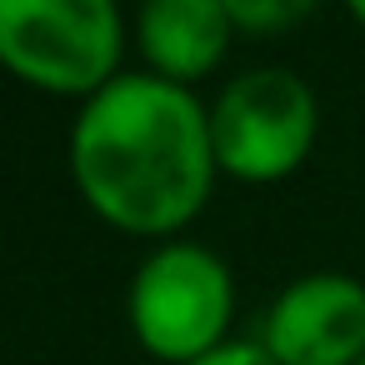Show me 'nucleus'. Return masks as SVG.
Wrapping results in <instances>:
<instances>
[{"instance_id":"obj_8","label":"nucleus","mask_w":365,"mask_h":365,"mask_svg":"<svg viewBox=\"0 0 365 365\" xmlns=\"http://www.w3.org/2000/svg\"><path fill=\"white\" fill-rule=\"evenodd\" d=\"M190 365H275V355L260 340H225L220 350H210V355H200Z\"/></svg>"},{"instance_id":"obj_4","label":"nucleus","mask_w":365,"mask_h":365,"mask_svg":"<svg viewBox=\"0 0 365 365\" xmlns=\"http://www.w3.org/2000/svg\"><path fill=\"white\" fill-rule=\"evenodd\" d=\"M320 135V101L310 81L285 66L240 71L210 106V140L220 175L270 185L295 175Z\"/></svg>"},{"instance_id":"obj_6","label":"nucleus","mask_w":365,"mask_h":365,"mask_svg":"<svg viewBox=\"0 0 365 365\" xmlns=\"http://www.w3.org/2000/svg\"><path fill=\"white\" fill-rule=\"evenodd\" d=\"M235 21L225 0H145L135 16L140 56L150 61V76L190 86L210 76L230 51Z\"/></svg>"},{"instance_id":"obj_2","label":"nucleus","mask_w":365,"mask_h":365,"mask_svg":"<svg viewBox=\"0 0 365 365\" xmlns=\"http://www.w3.org/2000/svg\"><path fill=\"white\" fill-rule=\"evenodd\" d=\"M125 315L145 355L190 365L225 345L235 320V275L210 245L165 240L135 265Z\"/></svg>"},{"instance_id":"obj_5","label":"nucleus","mask_w":365,"mask_h":365,"mask_svg":"<svg viewBox=\"0 0 365 365\" xmlns=\"http://www.w3.org/2000/svg\"><path fill=\"white\" fill-rule=\"evenodd\" d=\"M260 345L275 355V365H360L365 285L345 270L295 275L270 300Z\"/></svg>"},{"instance_id":"obj_1","label":"nucleus","mask_w":365,"mask_h":365,"mask_svg":"<svg viewBox=\"0 0 365 365\" xmlns=\"http://www.w3.org/2000/svg\"><path fill=\"white\" fill-rule=\"evenodd\" d=\"M71 175L81 200L125 235L185 230L220 175L210 140V106L190 86L150 71L115 76L81 101L71 125Z\"/></svg>"},{"instance_id":"obj_3","label":"nucleus","mask_w":365,"mask_h":365,"mask_svg":"<svg viewBox=\"0 0 365 365\" xmlns=\"http://www.w3.org/2000/svg\"><path fill=\"white\" fill-rule=\"evenodd\" d=\"M125 21L110 0H0V66L51 96H101L120 71Z\"/></svg>"},{"instance_id":"obj_7","label":"nucleus","mask_w":365,"mask_h":365,"mask_svg":"<svg viewBox=\"0 0 365 365\" xmlns=\"http://www.w3.org/2000/svg\"><path fill=\"white\" fill-rule=\"evenodd\" d=\"M235 31H285L310 16L305 0H225Z\"/></svg>"},{"instance_id":"obj_9","label":"nucleus","mask_w":365,"mask_h":365,"mask_svg":"<svg viewBox=\"0 0 365 365\" xmlns=\"http://www.w3.org/2000/svg\"><path fill=\"white\" fill-rule=\"evenodd\" d=\"M350 16H355V21L365 26V0H355V6H350Z\"/></svg>"},{"instance_id":"obj_10","label":"nucleus","mask_w":365,"mask_h":365,"mask_svg":"<svg viewBox=\"0 0 365 365\" xmlns=\"http://www.w3.org/2000/svg\"><path fill=\"white\" fill-rule=\"evenodd\" d=\"M360 365H365V355H360Z\"/></svg>"}]
</instances>
